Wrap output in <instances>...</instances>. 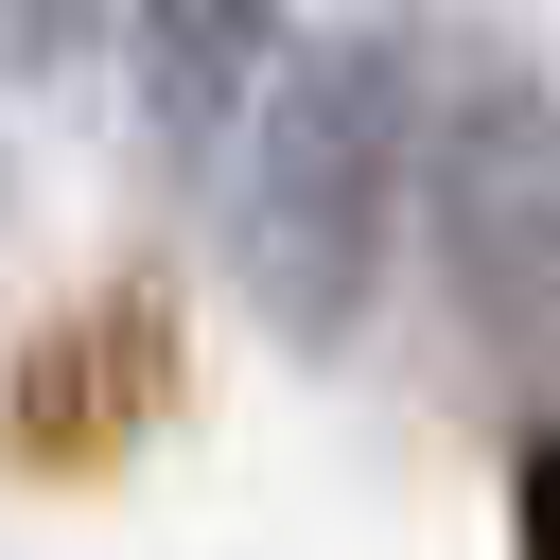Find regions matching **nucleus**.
I'll return each instance as SVG.
<instances>
[{
  "instance_id": "nucleus-1",
  "label": "nucleus",
  "mask_w": 560,
  "mask_h": 560,
  "mask_svg": "<svg viewBox=\"0 0 560 560\" xmlns=\"http://www.w3.org/2000/svg\"><path fill=\"white\" fill-rule=\"evenodd\" d=\"M420 140H438V70L420 35H298L280 105L228 158V280L262 298L280 350H350L385 298V245L420 210Z\"/></svg>"
},
{
  "instance_id": "nucleus-2",
  "label": "nucleus",
  "mask_w": 560,
  "mask_h": 560,
  "mask_svg": "<svg viewBox=\"0 0 560 560\" xmlns=\"http://www.w3.org/2000/svg\"><path fill=\"white\" fill-rule=\"evenodd\" d=\"M420 228H438V280H455L472 350L560 420V88L525 52H455L438 70Z\"/></svg>"
},
{
  "instance_id": "nucleus-3",
  "label": "nucleus",
  "mask_w": 560,
  "mask_h": 560,
  "mask_svg": "<svg viewBox=\"0 0 560 560\" xmlns=\"http://www.w3.org/2000/svg\"><path fill=\"white\" fill-rule=\"evenodd\" d=\"M122 70H140V140L175 175H228L245 122L280 105L298 35H280V0H122Z\"/></svg>"
},
{
  "instance_id": "nucleus-4",
  "label": "nucleus",
  "mask_w": 560,
  "mask_h": 560,
  "mask_svg": "<svg viewBox=\"0 0 560 560\" xmlns=\"http://www.w3.org/2000/svg\"><path fill=\"white\" fill-rule=\"evenodd\" d=\"M88 18H105V0H0V52H18V70H70Z\"/></svg>"
},
{
  "instance_id": "nucleus-5",
  "label": "nucleus",
  "mask_w": 560,
  "mask_h": 560,
  "mask_svg": "<svg viewBox=\"0 0 560 560\" xmlns=\"http://www.w3.org/2000/svg\"><path fill=\"white\" fill-rule=\"evenodd\" d=\"M508 542H525V560H560V420H542V438H525V472H508Z\"/></svg>"
}]
</instances>
